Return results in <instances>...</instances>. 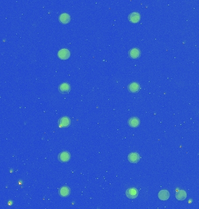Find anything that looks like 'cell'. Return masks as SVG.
I'll use <instances>...</instances> for the list:
<instances>
[{
  "label": "cell",
  "instance_id": "5b68a950",
  "mask_svg": "<svg viewBox=\"0 0 199 209\" xmlns=\"http://www.w3.org/2000/svg\"><path fill=\"white\" fill-rule=\"evenodd\" d=\"M70 124V118L66 116L61 118L58 121L59 127L61 128H66L69 126Z\"/></svg>",
  "mask_w": 199,
  "mask_h": 209
},
{
  "label": "cell",
  "instance_id": "277c9868",
  "mask_svg": "<svg viewBox=\"0 0 199 209\" xmlns=\"http://www.w3.org/2000/svg\"><path fill=\"white\" fill-rule=\"evenodd\" d=\"M58 90L61 94H68L70 91V86L68 83H61L58 86Z\"/></svg>",
  "mask_w": 199,
  "mask_h": 209
},
{
  "label": "cell",
  "instance_id": "52a82bcc",
  "mask_svg": "<svg viewBox=\"0 0 199 209\" xmlns=\"http://www.w3.org/2000/svg\"><path fill=\"white\" fill-rule=\"evenodd\" d=\"M128 19L131 22L133 23H138L140 19V15L137 12H132L128 16Z\"/></svg>",
  "mask_w": 199,
  "mask_h": 209
},
{
  "label": "cell",
  "instance_id": "6da1fadb",
  "mask_svg": "<svg viewBox=\"0 0 199 209\" xmlns=\"http://www.w3.org/2000/svg\"><path fill=\"white\" fill-rule=\"evenodd\" d=\"M57 55L59 59L62 60H66L70 57V52L69 51V50L66 48H62L58 52Z\"/></svg>",
  "mask_w": 199,
  "mask_h": 209
},
{
  "label": "cell",
  "instance_id": "8992f818",
  "mask_svg": "<svg viewBox=\"0 0 199 209\" xmlns=\"http://www.w3.org/2000/svg\"><path fill=\"white\" fill-rule=\"evenodd\" d=\"M140 159V155L137 152H132L128 156V159L131 163H137L139 162Z\"/></svg>",
  "mask_w": 199,
  "mask_h": 209
},
{
  "label": "cell",
  "instance_id": "7a4b0ae2",
  "mask_svg": "<svg viewBox=\"0 0 199 209\" xmlns=\"http://www.w3.org/2000/svg\"><path fill=\"white\" fill-rule=\"evenodd\" d=\"M58 159L59 161L62 163H66L69 161L70 159V155L67 151H63L58 155Z\"/></svg>",
  "mask_w": 199,
  "mask_h": 209
},
{
  "label": "cell",
  "instance_id": "8fae6325",
  "mask_svg": "<svg viewBox=\"0 0 199 209\" xmlns=\"http://www.w3.org/2000/svg\"><path fill=\"white\" fill-rule=\"evenodd\" d=\"M158 196H159V198L160 200L165 201V200H168L170 198V192L168 191L165 190V189H163V190H161L159 191Z\"/></svg>",
  "mask_w": 199,
  "mask_h": 209
},
{
  "label": "cell",
  "instance_id": "5bb4252c",
  "mask_svg": "<svg viewBox=\"0 0 199 209\" xmlns=\"http://www.w3.org/2000/svg\"><path fill=\"white\" fill-rule=\"evenodd\" d=\"M176 198L180 201H183L186 199L187 197V194L186 191L184 190H179L175 195Z\"/></svg>",
  "mask_w": 199,
  "mask_h": 209
},
{
  "label": "cell",
  "instance_id": "3957f363",
  "mask_svg": "<svg viewBox=\"0 0 199 209\" xmlns=\"http://www.w3.org/2000/svg\"><path fill=\"white\" fill-rule=\"evenodd\" d=\"M139 195V192L137 189L134 188H131L126 190V196L129 199H135Z\"/></svg>",
  "mask_w": 199,
  "mask_h": 209
},
{
  "label": "cell",
  "instance_id": "4fadbf2b",
  "mask_svg": "<svg viewBox=\"0 0 199 209\" xmlns=\"http://www.w3.org/2000/svg\"><path fill=\"white\" fill-rule=\"evenodd\" d=\"M140 51L136 48L131 49L129 52V56L132 59H137L140 56Z\"/></svg>",
  "mask_w": 199,
  "mask_h": 209
},
{
  "label": "cell",
  "instance_id": "ba28073f",
  "mask_svg": "<svg viewBox=\"0 0 199 209\" xmlns=\"http://www.w3.org/2000/svg\"><path fill=\"white\" fill-rule=\"evenodd\" d=\"M128 90L131 92L136 93L139 91L140 89V86L137 82H132L128 85Z\"/></svg>",
  "mask_w": 199,
  "mask_h": 209
},
{
  "label": "cell",
  "instance_id": "9c48e42d",
  "mask_svg": "<svg viewBox=\"0 0 199 209\" xmlns=\"http://www.w3.org/2000/svg\"><path fill=\"white\" fill-rule=\"evenodd\" d=\"M59 20L62 24H67L70 20V16L68 13H61L59 16Z\"/></svg>",
  "mask_w": 199,
  "mask_h": 209
},
{
  "label": "cell",
  "instance_id": "7c38bea8",
  "mask_svg": "<svg viewBox=\"0 0 199 209\" xmlns=\"http://www.w3.org/2000/svg\"><path fill=\"white\" fill-rule=\"evenodd\" d=\"M140 120L139 118L136 117H132V118H130L129 121H128V124L130 126V127H132V128H136L137 127H139V126L140 125Z\"/></svg>",
  "mask_w": 199,
  "mask_h": 209
},
{
  "label": "cell",
  "instance_id": "30bf717a",
  "mask_svg": "<svg viewBox=\"0 0 199 209\" xmlns=\"http://www.w3.org/2000/svg\"><path fill=\"white\" fill-rule=\"evenodd\" d=\"M70 190L68 186H64L61 187L59 190V195L62 197H66L69 196Z\"/></svg>",
  "mask_w": 199,
  "mask_h": 209
}]
</instances>
